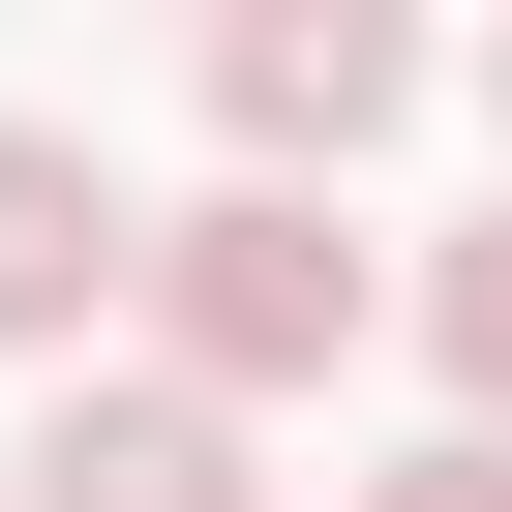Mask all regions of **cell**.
Masks as SVG:
<instances>
[{"instance_id":"6da1fadb","label":"cell","mask_w":512,"mask_h":512,"mask_svg":"<svg viewBox=\"0 0 512 512\" xmlns=\"http://www.w3.org/2000/svg\"><path fill=\"white\" fill-rule=\"evenodd\" d=\"M121 302H151V392H211V422H241V392H332L392 272H362V211L211 181V211H151V241H121Z\"/></svg>"},{"instance_id":"7a4b0ae2","label":"cell","mask_w":512,"mask_h":512,"mask_svg":"<svg viewBox=\"0 0 512 512\" xmlns=\"http://www.w3.org/2000/svg\"><path fill=\"white\" fill-rule=\"evenodd\" d=\"M211 121H241V181H362L392 121H422V31H392V0H241V31H211Z\"/></svg>"},{"instance_id":"3957f363","label":"cell","mask_w":512,"mask_h":512,"mask_svg":"<svg viewBox=\"0 0 512 512\" xmlns=\"http://www.w3.org/2000/svg\"><path fill=\"white\" fill-rule=\"evenodd\" d=\"M0 512H272V452H241L211 392H151V362H91L31 452H0Z\"/></svg>"},{"instance_id":"277c9868","label":"cell","mask_w":512,"mask_h":512,"mask_svg":"<svg viewBox=\"0 0 512 512\" xmlns=\"http://www.w3.org/2000/svg\"><path fill=\"white\" fill-rule=\"evenodd\" d=\"M121 151L91 121H0V362H91V302H121Z\"/></svg>"},{"instance_id":"5b68a950","label":"cell","mask_w":512,"mask_h":512,"mask_svg":"<svg viewBox=\"0 0 512 512\" xmlns=\"http://www.w3.org/2000/svg\"><path fill=\"white\" fill-rule=\"evenodd\" d=\"M422 362H452V422L512 452V211H482V241H452V272H422Z\"/></svg>"},{"instance_id":"8992f818","label":"cell","mask_w":512,"mask_h":512,"mask_svg":"<svg viewBox=\"0 0 512 512\" xmlns=\"http://www.w3.org/2000/svg\"><path fill=\"white\" fill-rule=\"evenodd\" d=\"M362 512H512V452H482V422H422V452H392Z\"/></svg>"},{"instance_id":"52a82bcc","label":"cell","mask_w":512,"mask_h":512,"mask_svg":"<svg viewBox=\"0 0 512 512\" xmlns=\"http://www.w3.org/2000/svg\"><path fill=\"white\" fill-rule=\"evenodd\" d=\"M482 91H512V61H482Z\"/></svg>"}]
</instances>
